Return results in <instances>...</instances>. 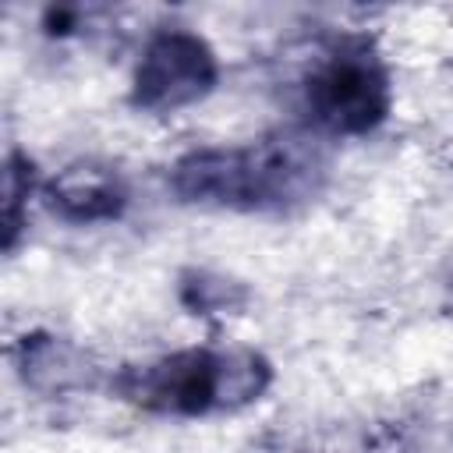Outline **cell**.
<instances>
[{
	"mask_svg": "<svg viewBox=\"0 0 453 453\" xmlns=\"http://www.w3.org/2000/svg\"><path fill=\"white\" fill-rule=\"evenodd\" d=\"M219 81L212 46L191 28H159L145 39L131 74V103L145 113H177L202 103Z\"/></svg>",
	"mask_w": 453,
	"mask_h": 453,
	"instance_id": "obj_4",
	"label": "cell"
},
{
	"mask_svg": "<svg viewBox=\"0 0 453 453\" xmlns=\"http://www.w3.org/2000/svg\"><path fill=\"white\" fill-rule=\"evenodd\" d=\"M42 188L35 184V173H32V163L25 152H7V163H4V248L11 251L18 234H21V223H25V212H28V195Z\"/></svg>",
	"mask_w": 453,
	"mask_h": 453,
	"instance_id": "obj_7",
	"label": "cell"
},
{
	"mask_svg": "<svg viewBox=\"0 0 453 453\" xmlns=\"http://www.w3.org/2000/svg\"><path fill=\"white\" fill-rule=\"evenodd\" d=\"M308 120L326 134H368L393 106L386 64L361 42L333 46L301 85Z\"/></svg>",
	"mask_w": 453,
	"mask_h": 453,
	"instance_id": "obj_3",
	"label": "cell"
},
{
	"mask_svg": "<svg viewBox=\"0 0 453 453\" xmlns=\"http://www.w3.org/2000/svg\"><path fill=\"white\" fill-rule=\"evenodd\" d=\"M46 209L64 223H110L127 205V184L103 159H74L39 188Z\"/></svg>",
	"mask_w": 453,
	"mask_h": 453,
	"instance_id": "obj_5",
	"label": "cell"
},
{
	"mask_svg": "<svg viewBox=\"0 0 453 453\" xmlns=\"http://www.w3.org/2000/svg\"><path fill=\"white\" fill-rule=\"evenodd\" d=\"M273 382V365L248 347L209 350L184 347L145 365H131L113 379V389L149 411L170 418H198L255 403Z\"/></svg>",
	"mask_w": 453,
	"mask_h": 453,
	"instance_id": "obj_2",
	"label": "cell"
},
{
	"mask_svg": "<svg viewBox=\"0 0 453 453\" xmlns=\"http://www.w3.org/2000/svg\"><path fill=\"white\" fill-rule=\"evenodd\" d=\"M184 301L202 315H226L230 308L244 301V290L226 276L191 273V280L184 283Z\"/></svg>",
	"mask_w": 453,
	"mask_h": 453,
	"instance_id": "obj_8",
	"label": "cell"
},
{
	"mask_svg": "<svg viewBox=\"0 0 453 453\" xmlns=\"http://www.w3.org/2000/svg\"><path fill=\"white\" fill-rule=\"evenodd\" d=\"M326 159L304 134H269L251 145L191 149L170 166V188L205 209H287L322 188Z\"/></svg>",
	"mask_w": 453,
	"mask_h": 453,
	"instance_id": "obj_1",
	"label": "cell"
},
{
	"mask_svg": "<svg viewBox=\"0 0 453 453\" xmlns=\"http://www.w3.org/2000/svg\"><path fill=\"white\" fill-rule=\"evenodd\" d=\"M85 368L78 361V350L60 343L57 336H25L21 347H18V372L25 379V386H35V389H64L71 382L81 379Z\"/></svg>",
	"mask_w": 453,
	"mask_h": 453,
	"instance_id": "obj_6",
	"label": "cell"
}]
</instances>
